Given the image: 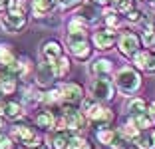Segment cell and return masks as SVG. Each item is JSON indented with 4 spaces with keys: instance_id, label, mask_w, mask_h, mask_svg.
Wrapping results in <instances>:
<instances>
[{
    "instance_id": "cell-1",
    "label": "cell",
    "mask_w": 155,
    "mask_h": 149,
    "mask_svg": "<svg viewBox=\"0 0 155 149\" xmlns=\"http://www.w3.org/2000/svg\"><path fill=\"white\" fill-rule=\"evenodd\" d=\"M82 111H84V115H86V119H90L91 125L96 127V129L110 127L115 119L114 111L107 109L105 105H101L96 98H84L82 99Z\"/></svg>"
},
{
    "instance_id": "cell-2",
    "label": "cell",
    "mask_w": 155,
    "mask_h": 149,
    "mask_svg": "<svg viewBox=\"0 0 155 149\" xmlns=\"http://www.w3.org/2000/svg\"><path fill=\"white\" fill-rule=\"evenodd\" d=\"M115 86L121 94H135L139 88H141V76L139 72H135L129 66H123L115 72Z\"/></svg>"
},
{
    "instance_id": "cell-3",
    "label": "cell",
    "mask_w": 155,
    "mask_h": 149,
    "mask_svg": "<svg viewBox=\"0 0 155 149\" xmlns=\"http://www.w3.org/2000/svg\"><path fill=\"white\" fill-rule=\"evenodd\" d=\"M70 46V52L76 56V60H90L91 56V44L87 40V34L86 32H68V38H66Z\"/></svg>"
},
{
    "instance_id": "cell-4",
    "label": "cell",
    "mask_w": 155,
    "mask_h": 149,
    "mask_svg": "<svg viewBox=\"0 0 155 149\" xmlns=\"http://www.w3.org/2000/svg\"><path fill=\"white\" fill-rule=\"evenodd\" d=\"M0 24H2L4 32L16 34V32H20L24 26H26V12L20 10V8H16V6H12L10 10H6V12L0 16Z\"/></svg>"
},
{
    "instance_id": "cell-5",
    "label": "cell",
    "mask_w": 155,
    "mask_h": 149,
    "mask_svg": "<svg viewBox=\"0 0 155 149\" xmlns=\"http://www.w3.org/2000/svg\"><path fill=\"white\" fill-rule=\"evenodd\" d=\"M10 137H12L16 143L24 145V147H36L40 145V137L36 135V131L28 125H12L10 127Z\"/></svg>"
},
{
    "instance_id": "cell-6",
    "label": "cell",
    "mask_w": 155,
    "mask_h": 149,
    "mask_svg": "<svg viewBox=\"0 0 155 149\" xmlns=\"http://www.w3.org/2000/svg\"><path fill=\"white\" fill-rule=\"evenodd\" d=\"M91 98H96L97 101H111L115 95V86L111 84V80H107V76H97V80H94L91 84Z\"/></svg>"
},
{
    "instance_id": "cell-7",
    "label": "cell",
    "mask_w": 155,
    "mask_h": 149,
    "mask_svg": "<svg viewBox=\"0 0 155 149\" xmlns=\"http://www.w3.org/2000/svg\"><path fill=\"white\" fill-rule=\"evenodd\" d=\"M58 90H60L62 104H68V105L82 104V99H84V88L80 86V84H72V81H68V84H62Z\"/></svg>"
},
{
    "instance_id": "cell-8",
    "label": "cell",
    "mask_w": 155,
    "mask_h": 149,
    "mask_svg": "<svg viewBox=\"0 0 155 149\" xmlns=\"http://www.w3.org/2000/svg\"><path fill=\"white\" fill-rule=\"evenodd\" d=\"M137 50H139V38L131 30H123L121 36H119V54L131 58Z\"/></svg>"
},
{
    "instance_id": "cell-9",
    "label": "cell",
    "mask_w": 155,
    "mask_h": 149,
    "mask_svg": "<svg viewBox=\"0 0 155 149\" xmlns=\"http://www.w3.org/2000/svg\"><path fill=\"white\" fill-rule=\"evenodd\" d=\"M56 70H54V64L52 62H44L42 60V64L36 68V84L40 88H50L52 84H54L56 80Z\"/></svg>"
},
{
    "instance_id": "cell-10",
    "label": "cell",
    "mask_w": 155,
    "mask_h": 149,
    "mask_svg": "<svg viewBox=\"0 0 155 149\" xmlns=\"http://www.w3.org/2000/svg\"><path fill=\"white\" fill-rule=\"evenodd\" d=\"M91 40H94V46L97 50H110L117 40V34L114 28H104V30H97Z\"/></svg>"
},
{
    "instance_id": "cell-11",
    "label": "cell",
    "mask_w": 155,
    "mask_h": 149,
    "mask_svg": "<svg viewBox=\"0 0 155 149\" xmlns=\"http://www.w3.org/2000/svg\"><path fill=\"white\" fill-rule=\"evenodd\" d=\"M133 58V64H135L139 70H143V72H155V54L153 52H149V50H137L135 54L131 56Z\"/></svg>"
},
{
    "instance_id": "cell-12",
    "label": "cell",
    "mask_w": 155,
    "mask_h": 149,
    "mask_svg": "<svg viewBox=\"0 0 155 149\" xmlns=\"http://www.w3.org/2000/svg\"><path fill=\"white\" fill-rule=\"evenodd\" d=\"M96 137L97 141H100L101 145H105V147H111V149H119V133L114 129H110V127H101V129H96Z\"/></svg>"
},
{
    "instance_id": "cell-13",
    "label": "cell",
    "mask_w": 155,
    "mask_h": 149,
    "mask_svg": "<svg viewBox=\"0 0 155 149\" xmlns=\"http://www.w3.org/2000/svg\"><path fill=\"white\" fill-rule=\"evenodd\" d=\"M40 56H42L44 62H52L54 64L56 60L62 56V46H60V42H56V40L44 42V44L40 46Z\"/></svg>"
},
{
    "instance_id": "cell-14",
    "label": "cell",
    "mask_w": 155,
    "mask_h": 149,
    "mask_svg": "<svg viewBox=\"0 0 155 149\" xmlns=\"http://www.w3.org/2000/svg\"><path fill=\"white\" fill-rule=\"evenodd\" d=\"M76 16H78V18H82L86 24H94V22H97V20H100L101 12H100V8H97L96 4H91V0H90V2L82 4V8L78 10Z\"/></svg>"
},
{
    "instance_id": "cell-15",
    "label": "cell",
    "mask_w": 155,
    "mask_h": 149,
    "mask_svg": "<svg viewBox=\"0 0 155 149\" xmlns=\"http://www.w3.org/2000/svg\"><path fill=\"white\" fill-rule=\"evenodd\" d=\"M72 137H74V133H72V131H68V129H60V131H56L54 135L50 137L52 149H70Z\"/></svg>"
},
{
    "instance_id": "cell-16",
    "label": "cell",
    "mask_w": 155,
    "mask_h": 149,
    "mask_svg": "<svg viewBox=\"0 0 155 149\" xmlns=\"http://www.w3.org/2000/svg\"><path fill=\"white\" fill-rule=\"evenodd\" d=\"M117 133H119V137H121L123 141H127V143H131V145H133V143H135V139L139 137V133H141V129H139V127H137L135 123H133L131 119H129V121L125 123V125L119 127Z\"/></svg>"
},
{
    "instance_id": "cell-17",
    "label": "cell",
    "mask_w": 155,
    "mask_h": 149,
    "mask_svg": "<svg viewBox=\"0 0 155 149\" xmlns=\"http://www.w3.org/2000/svg\"><path fill=\"white\" fill-rule=\"evenodd\" d=\"M54 0H32L30 2V8H32L34 18H42L46 14H50L54 10Z\"/></svg>"
},
{
    "instance_id": "cell-18",
    "label": "cell",
    "mask_w": 155,
    "mask_h": 149,
    "mask_svg": "<svg viewBox=\"0 0 155 149\" xmlns=\"http://www.w3.org/2000/svg\"><path fill=\"white\" fill-rule=\"evenodd\" d=\"M2 72H4V70H2ZM16 90H18V78L4 72V76L0 80V94L2 95H12Z\"/></svg>"
},
{
    "instance_id": "cell-19",
    "label": "cell",
    "mask_w": 155,
    "mask_h": 149,
    "mask_svg": "<svg viewBox=\"0 0 155 149\" xmlns=\"http://www.w3.org/2000/svg\"><path fill=\"white\" fill-rule=\"evenodd\" d=\"M18 60V56H16V52H14L12 46L8 44H0V68H10L14 62Z\"/></svg>"
},
{
    "instance_id": "cell-20",
    "label": "cell",
    "mask_w": 155,
    "mask_h": 149,
    "mask_svg": "<svg viewBox=\"0 0 155 149\" xmlns=\"http://www.w3.org/2000/svg\"><path fill=\"white\" fill-rule=\"evenodd\" d=\"M54 121H56V115L50 111V108L44 109V111H40L36 115V125L40 127L42 131H52L54 129Z\"/></svg>"
},
{
    "instance_id": "cell-21",
    "label": "cell",
    "mask_w": 155,
    "mask_h": 149,
    "mask_svg": "<svg viewBox=\"0 0 155 149\" xmlns=\"http://www.w3.org/2000/svg\"><path fill=\"white\" fill-rule=\"evenodd\" d=\"M139 149H155V129H145V133H139V137L135 139V143Z\"/></svg>"
},
{
    "instance_id": "cell-22",
    "label": "cell",
    "mask_w": 155,
    "mask_h": 149,
    "mask_svg": "<svg viewBox=\"0 0 155 149\" xmlns=\"http://www.w3.org/2000/svg\"><path fill=\"white\" fill-rule=\"evenodd\" d=\"M131 121L135 123L139 129H151V127H155V118L151 115L149 111H143V113H137V115H131Z\"/></svg>"
},
{
    "instance_id": "cell-23",
    "label": "cell",
    "mask_w": 155,
    "mask_h": 149,
    "mask_svg": "<svg viewBox=\"0 0 155 149\" xmlns=\"http://www.w3.org/2000/svg\"><path fill=\"white\" fill-rule=\"evenodd\" d=\"M91 74L94 76H107V74L114 70V62H110V60H105V58H100L96 60V62L91 64Z\"/></svg>"
},
{
    "instance_id": "cell-24",
    "label": "cell",
    "mask_w": 155,
    "mask_h": 149,
    "mask_svg": "<svg viewBox=\"0 0 155 149\" xmlns=\"http://www.w3.org/2000/svg\"><path fill=\"white\" fill-rule=\"evenodd\" d=\"M141 42H143V46H147V48L155 44V22H151V20L143 22V26H141Z\"/></svg>"
},
{
    "instance_id": "cell-25",
    "label": "cell",
    "mask_w": 155,
    "mask_h": 149,
    "mask_svg": "<svg viewBox=\"0 0 155 149\" xmlns=\"http://www.w3.org/2000/svg\"><path fill=\"white\" fill-rule=\"evenodd\" d=\"M4 118H8V119H22L24 118L22 105H20L18 101H6L4 104Z\"/></svg>"
},
{
    "instance_id": "cell-26",
    "label": "cell",
    "mask_w": 155,
    "mask_h": 149,
    "mask_svg": "<svg viewBox=\"0 0 155 149\" xmlns=\"http://www.w3.org/2000/svg\"><path fill=\"white\" fill-rule=\"evenodd\" d=\"M147 111V104H145V99L141 98H133L127 101V113L129 115H137V113H143Z\"/></svg>"
},
{
    "instance_id": "cell-27",
    "label": "cell",
    "mask_w": 155,
    "mask_h": 149,
    "mask_svg": "<svg viewBox=\"0 0 155 149\" xmlns=\"http://www.w3.org/2000/svg\"><path fill=\"white\" fill-rule=\"evenodd\" d=\"M70 58H66L64 54L60 56L58 60L54 62V70H56V76L58 78H64V76H68V72H70Z\"/></svg>"
},
{
    "instance_id": "cell-28",
    "label": "cell",
    "mask_w": 155,
    "mask_h": 149,
    "mask_svg": "<svg viewBox=\"0 0 155 149\" xmlns=\"http://www.w3.org/2000/svg\"><path fill=\"white\" fill-rule=\"evenodd\" d=\"M104 18H105V24H107V28H117L119 24H121V18H119V12L117 10H105L104 12Z\"/></svg>"
},
{
    "instance_id": "cell-29",
    "label": "cell",
    "mask_w": 155,
    "mask_h": 149,
    "mask_svg": "<svg viewBox=\"0 0 155 149\" xmlns=\"http://www.w3.org/2000/svg\"><path fill=\"white\" fill-rule=\"evenodd\" d=\"M86 30H87V24L82 18H78V16H74L68 22V32H86Z\"/></svg>"
},
{
    "instance_id": "cell-30",
    "label": "cell",
    "mask_w": 155,
    "mask_h": 149,
    "mask_svg": "<svg viewBox=\"0 0 155 149\" xmlns=\"http://www.w3.org/2000/svg\"><path fill=\"white\" fill-rule=\"evenodd\" d=\"M114 10H117L119 14H127L129 10H133V0H114Z\"/></svg>"
},
{
    "instance_id": "cell-31",
    "label": "cell",
    "mask_w": 155,
    "mask_h": 149,
    "mask_svg": "<svg viewBox=\"0 0 155 149\" xmlns=\"http://www.w3.org/2000/svg\"><path fill=\"white\" fill-rule=\"evenodd\" d=\"M70 149H94L90 143H87L84 137H72V143H70Z\"/></svg>"
},
{
    "instance_id": "cell-32",
    "label": "cell",
    "mask_w": 155,
    "mask_h": 149,
    "mask_svg": "<svg viewBox=\"0 0 155 149\" xmlns=\"http://www.w3.org/2000/svg\"><path fill=\"white\" fill-rule=\"evenodd\" d=\"M14 145H16V141L10 135H6V133L0 135V149H14Z\"/></svg>"
},
{
    "instance_id": "cell-33",
    "label": "cell",
    "mask_w": 155,
    "mask_h": 149,
    "mask_svg": "<svg viewBox=\"0 0 155 149\" xmlns=\"http://www.w3.org/2000/svg\"><path fill=\"white\" fill-rule=\"evenodd\" d=\"M54 4L58 6V8L66 10V8H72V6H76V4H82V0H54Z\"/></svg>"
},
{
    "instance_id": "cell-34",
    "label": "cell",
    "mask_w": 155,
    "mask_h": 149,
    "mask_svg": "<svg viewBox=\"0 0 155 149\" xmlns=\"http://www.w3.org/2000/svg\"><path fill=\"white\" fill-rule=\"evenodd\" d=\"M125 16H127L129 22H139V20H141V14L137 12V10H129V12L125 14Z\"/></svg>"
},
{
    "instance_id": "cell-35",
    "label": "cell",
    "mask_w": 155,
    "mask_h": 149,
    "mask_svg": "<svg viewBox=\"0 0 155 149\" xmlns=\"http://www.w3.org/2000/svg\"><path fill=\"white\" fill-rule=\"evenodd\" d=\"M6 129H8V127H6V119H4V115H0V135H2Z\"/></svg>"
},
{
    "instance_id": "cell-36",
    "label": "cell",
    "mask_w": 155,
    "mask_h": 149,
    "mask_svg": "<svg viewBox=\"0 0 155 149\" xmlns=\"http://www.w3.org/2000/svg\"><path fill=\"white\" fill-rule=\"evenodd\" d=\"M147 111H149V113H151V115H153V118H155V101H153V104H151V105H149V109H147Z\"/></svg>"
},
{
    "instance_id": "cell-37",
    "label": "cell",
    "mask_w": 155,
    "mask_h": 149,
    "mask_svg": "<svg viewBox=\"0 0 155 149\" xmlns=\"http://www.w3.org/2000/svg\"><path fill=\"white\" fill-rule=\"evenodd\" d=\"M4 104L6 101H0V115H4Z\"/></svg>"
},
{
    "instance_id": "cell-38",
    "label": "cell",
    "mask_w": 155,
    "mask_h": 149,
    "mask_svg": "<svg viewBox=\"0 0 155 149\" xmlns=\"http://www.w3.org/2000/svg\"><path fill=\"white\" fill-rule=\"evenodd\" d=\"M28 149H48L46 145H36V147H28Z\"/></svg>"
},
{
    "instance_id": "cell-39",
    "label": "cell",
    "mask_w": 155,
    "mask_h": 149,
    "mask_svg": "<svg viewBox=\"0 0 155 149\" xmlns=\"http://www.w3.org/2000/svg\"><path fill=\"white\" fill-rule=\"evenodd\" d=\"M97 4H105V2H107V0H96Z\"/></svg>"
},
{
    "instance_id": "cell-40",
    "label": "cell",
    "mask_w": 155,
    "mask_h": 149,
    "mask_svg": "<svg viewBox=\"0 0 155 149\" xmlns=\"http://www.w3.org/2000/svg\"><path fill=\"white\" fill-rule=\"evenodd\" d=\"M2 76H4V72H2V68H0V80H2Z\"/></svg>"
},
{
    "instance_id": "cell-41",
    "label": "cell",
    "mask_w": 155,
    "mask_h": 149,
    "mask_svg": "<svg viewBox=\"0 0 155 149\" xmlns=\"http://www.w3.org/2000/svg\"><path fill=\"white\" fill-rule=\"evenodd\" d=\"M151 6H153V10H155V0H153V2H151Z\"/></svg>"
},
{
    "instance_id": "cell-42",
    "label": "cell",
    "mask_w": 155,
    "mask_h": 149,
    "mask_svg": "<svg viewBox=\"0 0 155 149\" xmlns=\"http://www.w3.org/2000/svg\"><path fill=\"white\" fill-rule=\"evenodd\" d=\"M129 149H139V147H137V145H133V147H129Z\"/></svg>"
}]
</instances>
